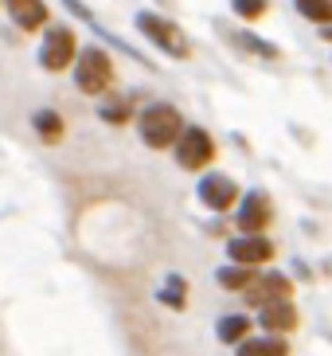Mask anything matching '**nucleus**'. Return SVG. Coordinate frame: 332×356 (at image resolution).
Returning a JSON list of instances; mask_svg holds the SVG:
<instances>
[{
	"mask_svg": "<svg viewBox=\"0 0 332 356\" xmlns=\"http://www.w3.org/2000/svg\"><path fill=\"white\" fill-rule=\"evenodd\" d=\"M231 8L239 12L242 20H258L262 12H266V0H231Z\"/></svg>",
	"mask_w": 332,
	"mask_h": 356,
	"instance_id": "nucleus-19",
	"label": "nucleus"
},
{
	"mask_svg": "<svg viewBox=\"0 0 332 356\" xmlns=\"http://www.w3.org/2000/svg\"><path fill=\"white\" fill-rule=\"evenodd\" d=\"M102 122H110V126H122V122H129V106L125 102H102Z\"/></svg>",
	"mask_w": 332,
	"mask_h": 356,
	"instance_id": "nucleus-18",
	"label": "nucleus"
},
{
	"mask_svg": "<svg viewBox=\"0 0 332 356\" xmlns=\"http://www.w3.org/2000/svg\"><path fill=\"white\" fill-rule=\"evenodd\" d=\"M324 40H329V43H332V28H324Z\"/></svg>",
	"mask_w": 332,
	"mask_h": 356,
	"instance_id": "nucleus-20",
	"label": "nucleus"
},
{
	"mask_svg": "<svg viewBox=\"0 0 332 356\" xmlns=\"http://www.w3.org/2000/svg\"><path fill=\"white\" fill-rule=\"evenodd\" d=\"M31 126H35V134H40L43 141H59L63 137V118L55 114V110H35V114H31Z\"/></svg>",
	"mask_w": 332,
	"mask_h": 356,
	"instance_id": "nucleus-15",
	"label": "nucleus"
},
{
	"mask_svg": "<svg viewBox=\"0 0 332 356\" xmlns=\"http://www.w3.org/2000/svg\"><path fill=\"white\" fill-rule=\"evenodd\" d=\"M227 254L235 259V266H258L274 259V243L266 235H239L227 243Z\"/></svg>",
	"mask_w": 332,
	"mask_h": 356,
	"instance_id": "nucleus-7",
	"label": "nucleus"
},
{
	"mask_svg": "<svg viewBox=\"0 0 332 356\" xmlns=\"http://www.w3.org/2000/svg\"><path fill=\"white\" fill-rule=\"evenodd\" d=\"M235 196H239V188H235V180L223 177V172H211V177L199 180V200H204L211 211H227L231 204H235Z\"/></svg>",
	"mask_w": 332,
	"mask_h": 356,
	"instance_id": "nucleus-9",
	"label": "nucleus"
},
{
	"mask_svg": "<svg viewBox=\"0 0 332 356\" xmlns=\"http://www.w3.org/2000/svg\"><path fill=\"white\" fill-rule=\"evenodd\" d=\"M290 293H293V282L285 274H258V278L242 290V298H247V305L266 309V305H274V302H290Z\"/></svg>",
	"mask_w": 332,
	"mask_h": 356,
	"instance_id": "nucleus-6",
	"label": "nucleus"
},
{
	"mask_svg": "<svg viewBox=\"0 0 332 356\" xmlns=\"http://www.w3.org/2000/svg\"><path fill=\"white\" fill-rule=\"evenodd\" d=\"M114 79V63L102 47H83L78 51V63H74V83L83 95H102Z\"/></svg>",
	"mask_w": 332,
	"mask_h": 356,
	"instance_id": "nucleus-2",
	"label": "nucleus"
},
{
	"mask_svg": "<svg viewBox=\"0 0 332 356\" xmlns=\"http://www.w3.org/2000/svg\"><path fill=\"white\" fill-rule=\"evenodd\" d=\"M156 302H165L168 309H184V302H188V282L180 278V274H168V282L156 290Z\"/></svg>",
	"mask_w": 332,
	"mask_h": 356,
	"instance_id": "nucleus-14",
	"label": "nucleus"
},
{
	"mask_svg": "<svg viewBox=\"0 0 332 356\" xmlns=\"http://www.w3.org/2000/svg\"><path fill=\"white\" fill-rule=\"evenodd\" d=\"M274 220V208L270 200L262 196V192H250L247 200L239 204V231L242 235H262V227Z\"/></svg>",
	"mask_w": 332,
	"mask_h": 356,
	"instance_id": "nucleus-8",
	"label": "nucleus"
},
{
	"mask_svg": "<svg viewBox=\"0 0 332 356\" xmlns=\"http://www.w3.org/2000/svg\"><path fill=\"white\" fill-rule=\"evenodd\" d=\"M258 321H262V329H270V333H290L293 325H297V309H293V302H274L258 314Z\"/></svg>",
	"mask_w": 332,
	"mask_h": 356,
	"instance_id": "nucleus-11",
	"label": "nucleus"
},
{
	"mask_svg": "<svg viewBox=\"0 0 332 356\" xmlns=\"http://www.w3.org/2000/svg\"><path fill=\"white\" fill-rule=\"evenodd\" d=\"M215 333H219V341H223V345H239V341H247V337H250V317H242V314L223 317Z\"/></svg>",
	"mask_w": 332,
	"mask_h": 356,
	"instance_id": "nucleus-13",
	"label": "nucleus"
},
{
	"mask_svg": "<svg viewBox=\"0 0 332 356\" xmlns=\"http://www.w3.org/2000/svg\"><path fill=\"white\" fill-rule=\"evenodd\" d=\"M137 28H141V35H149L160 51L172 55V59H188V51H192L188 40H184V32H180L172 20L156 16V12H137Z\"/></svg>",
	"mask_w": 332,
	"mask_h": 356,
	"instance_id": "nucleus-3",
	"label": "nucleus"
},
{
	"mask_svg": "<svg viewBox=\"0 0 332 356\" xmlns=\"http://www.w3.org/2000/svg\"><path fill=\"white\" fill-rule=\"evenodd\" d=\"M211 157H215V141H211L208 129L188 126L184 134L176 137V161H180V168H204Z\"/></svg>",
	"mask_w": 332,
	"mask_h": 356,
	"instance_id": "nucleus-4",
	"label": "nucleus"
},
{
	"mask_svg": "<svg viewBox=\"0 0 332 356\" xmlns=\"http://www.w3.org/2000/svg\"><path fill=\"white\" fill-rule=\"evenodd\" d=\"M239 356H290V345L281 337H247L239 341Z\"/></svg>",
	"mask_w": 332,
	"mask_h": 356,
	"instance_id": "nucleus-12",
	"label": "nucleus"
},
{
	"mask_svg": "<svg viewBox=\"0 0 332 356\" xmlns=\"http://www.w3.org/2000/svg\"><path fill=\"white\" fill-rule=\"evenodd\" d=\"M71 59H74V32L63 28V24L47 28L43 47H40V63L47 67V71H63V67H71Z\"/></svg>",
	"mask_w": 332,
	"mask_h": 356,
	"instance_id": "nucleus-5",
	"label": "nucleus"
},
{
	"mask_svg": "<svg viewBox=\"0 0 332 356\" xmlns=\"http://www.w3.org/2000/svg\"><path fill=\"white\" fill-rule=\"evenodd\" d=\"M8 4V16L16 20V28L24 32H40L47 24V4L43 0H4Z\"/></svg>",
	"mask_w": 332,
	"mask_h": 356,
	"instance_id": "nucleus-10",
	"label": "nucleus"
},
{
	"mask_svg": "<svg viewBox=\"0 0 332 356\" xmlns=\"http://www.w3.org/2000/svg\"><path fill=\"white\" fill-rule=\"evenodd\" d=\"M215 278H219V286H223V290H247L258 274H254V266H223Z\"/></svg>",
	"mask_w": 332,
	"mask_h": 356,
	"instance_id": "nucleus-16",
	"label": "nucleus"
},
{
	"mask_svg": "<svg viewBox=\"0 0 332 356\" xmlns=\"http://www.w3.org/2000/svg\"><path fill=\"white\" fill-rule=\"evenodd\" d=\"M137 126H141V137H145L149 149H168V145H176V137L184 134V118H180L176 106L153 102L141 110Z\"/></svg>",
	"mask_w": 332,
	"mask_h": 356,
	"instance_id": "nucleus-1",
	"label": "nucleus"
},
{
	"mask_svg": "<svg viewBox=\"0 0 332 356\" xmlns=\"http://www.w3.org/2000/svg\"><path fill=\"white\" fill-rule=\"evenodd\" d=\"M297 12L313 24H332V0H293Z\"/></svg>",
	"mask_w": 332,
	"mask_h": 356,
	"instance_id": "nucleus-17",
	"label": "nucleus"
}]
</instances>
